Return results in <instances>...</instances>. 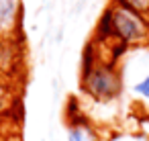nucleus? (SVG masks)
<instances>
[{
    "instance_id": "nucleus-1",
    "label": "nucleus",
    "mask_w": 149,
    "mask_h": 141,
    "mask_svg": "<svg viewBox=\"0 0 149 141\" xmlns=\"http://www.w3.org/2000/svg\"><path fill=\"white\" fill-rule=\"evenodd\" d=\"M100 35L114 37L123 45H135L149 41V23L141 13H135L123 4L106 10L100 23Z\"/></svg>"
},
{
    "instance_id": "nucleus-2",
    "label": "nucleus",
    "mask_w": 149,
    "mask_h": 141,
    "mask_svg": "<svg viewBox=\"0 0 149 141\" xmlns=\"http://www.w3.org/2000/svg\"><path fill=\"white\" fill-rule=\"evenodd\" d=\"M82 84H84V90L96 100H112L120 94V88H123L120 74L112 64L94 66L88 74L82 76Z\"/></svg>"
},
{
    "instance_id": "nucleus-3",
    "label": "nucleus",
    "mask_w": 149,
    "mask_h": 141,
    "mask_svg": "<svg viewBox=\"0 0 149 141\" xmlns=\"http://www.w3.org/2000/svg\"><path fill=\"white\" fill-rule=\"evenodd\" d=\"M17 13V0H0V31L13 25Z\"/></svg>"
},
{
    "instance_id": "nucleus-4",
    "label": "nucleus",
    "mask_w": 149,
    "mask_h": 141,
    "mask_svg": "<svg viewBox=\"0 0 149 141\" xmlns=\"http://www.w3.org/2000/svg\"><path fill=\"white\" fill-rule=\"evenodd\" d=\"M118 4H123L135 13H141V15L149 13V0H118Z\"/></svg>"
},
{
    "instance_id": "nucleus-5",
    "label": "nucleus",
    "mask_w": 149,
    "mask_h": 141,
    "mask_svg": "<svg viewBox=\"0 0 149 141\" xmlns=\"http://www.w3.org/2000/svg\"><path fill=\"white\" fill-rule=\"evenodd\" d=\"M70 141H94V139H92V135L88 133V129L76 125V127L70 129Z\"/></svg>"
},
{
    "instance_id": "nucleus-6",
    "label": "nucleus",
    "mask_w": 149,
    "mask_h": 141,
    "mask_svg": "<svg viewBox=\"0 0 149 141\" xmlns=\"http://www.w3.org/2000/svg\"><path fill=\"white\" fill-rule=\"evenodd\" d=\"M135 92L139 96H143V98H149V76L143 78L139 84H135Z\"/></svg>"
}]
</instances>
